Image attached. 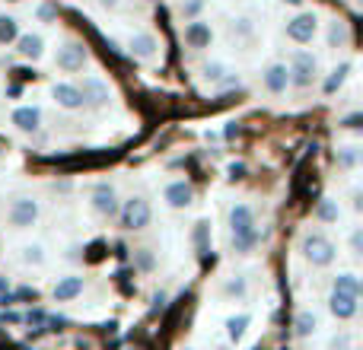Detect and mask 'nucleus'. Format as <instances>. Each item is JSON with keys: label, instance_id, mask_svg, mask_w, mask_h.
I'll list each match as a JSON object with an SVG mask.
<instances>
[{"label": "nucleus", "instance_id": "1", "mask_svg": "<svg viewBox=\"0 0 363 350\" xmlns=\"http://www.w3.org/2000/svg\"><path fill=\"white\" fill-rule=\"evenodd\" d=\"M230 232H233V249H236L239 255H249V252L258 245L262 232H258L255 210H252L249 204H233L230 207Z\"/></svg>", "mask_w": 363, "mask_h": 350}, {"label": "nucleus", "instance_id": "2", "mask_svg": "<svg viewBox=\"0 0 363 350\" xmlns=\"http://www.w3.org/2000/svg\"><path fill=\"white\" fill-rule=\"evenodd\" d=\"M300 252H303V258H306L313 268H328V264L338 258L335 242L328 236H322V232H306L303 242H300Z\"/></svg>", "mask_w": 363, "mask_h": 350}, {"label": "nucleus", "instance_id": "3", "mask_svg": "<svg viewBox=\"0 0 363 350\" xmlns=\"http://www.w3.org/2000/svg\"><path fill=\"white\" fill-rule=\"evenodd\" d=\"M287 74H290V86L309 89L315 83V77H319V57L313 51H294V57L287 64Z\"/></svg>", "mask_w": 363, "mask_h": 350}, {"label": "nucleus", "instance_id": "4", "mask_svg": "<svg viewBox=\"0 0 363 350\" xmlns=\"http://www.w3.org/2000/svg\"><path fill=\"white\" fill-rule=\"evenodd\" d=\"M284 35L296 45H309L315 35H319V13L303 10V13H296V16H290L287 26H284Z\"/></svg>", "mask_w": 363, "mask_h": 350}, {"label": "nucleus", "instance_id": "5", "mask_svg": "<svg viewBox=\"0 0 363 350\" xmlns=\"http://www.w3.org/2000/svg\"><path fill=\"white\" fill-rule=\"evenodd\" d=\"M150 220H153V210L144 198H128L125 201V207H121V226H125V230H134V232L147 230Z\"/></svg>", "mask_w": 363, "mask_h": 350}, {"label": "nucleus", "instance_id": "6", "mask_svg": "<svg viewBox=\"0 0 363 350\" xmlns=\"http://www.w3.org/2000/svg\"><path fill=\"white\" fill-rule=\"evenodd\" d=\"M89 61V51L83 42H77V38H67V42L57 48V57L55 64L61 70H67V74H74V70H83V64Z\"/></svg>", "mask_w": 363, "mask_h": 350}, {"label": "nucleus", "instance_id": "7", "mask_svg": "<svg viewBox=\"0 0 363 350\" xmlns=\"http://www.w3.org/2000/svg\"><path fill=\"white\" fill-rule=\"evenodd\" d=\"M38 201L35 198H16L10 204V210H6V220H10V226H16V230H29V226H35L38 220Z\"/></svg>", "mask_w": 363, "mask_h": 350}, {"label": "nucleus", "instance_id": "8", "mask_svg": "<svg viewBox=\"0 0 363 350\" xmlns=\"http://www.w3.org/2000/svg\"><path fill=\"white\" fill-rule=\"evenodd\" d=\"M182 35H185V45L191 51H204L213 45V26L207 19H188Z\"/></svg>", "mask_w": 363, "mask_h": 350}, {"label": "nucleus", "instance_id": "9", "mask_svg": "<svg viewBox=\"0 0 363 350\" xmlns=\"http://www.w3.org/2000/svg\"><path fill=\"white\" fill-rule=\"evenodd\" d=\"M77 89L83 96V106H108L112 102V86L99 77H83V83Z\"/></svg>", "mask_w": 363, "mask_h": 350}, {"label": "nucleus", "instance_id": "10", "mask_svg": "<svg viewBox=\"0 0 363 350\" xmlns=\"http://www.w3.org/2000/svg\"><path fill=\"white\" fill-rule=\"evenodd\" d=\"M160 38L153 35V32H147V29H140V32H134L131 38H128V51H131L138 61H153V57L160 55Z\"/></svg>", "mask_w": 363, "mask_h": 350}, {"label": "nucleus", "instance_id": "11", "mask_svg": "<svg viewBox=\"0 0 363 350\" xmlns=\"http://www.w3.org/2000/svg\"><path fill=\"white\" fill-rule=\"evenodd\" d=\"M163 201L172 207V210H185V207L194 201V188H191V181H185V179L169 181V185L163 188Z\"/></svg>", "mask_w": 363, "mask_h": 350}, {"label": "nucleus", "instance_id": "12", "mask_svg": "<svg viewBox=\"0 0 363 350\" xmlns=\"http://www.w3.org/2000/svg\"><path fill=\"white\" fill-rule=\"evenodd\" d=\"M93 210L102 213V217H115L118 213V191L108 181H99L93 188Z\"/></svg>", "mask_w": 363, "mask_h": 350}, {"label": "nucleus", "instance_id": "13", "mask_svg": "<svg viewBox=\"0 0 363 350\" xmlns=\"http://www.w3.org/2000/svg\"><path fill=\"white\" fill-rule=\"evenodd\" d=\"M262 83H264V89H268V93H274V96L287 93V86H290L287 64H281V61L268 64V67H264V74H262Z\"/></svg>", "mask_w": 363, "mask_h": 350}, {"label": "nucleus", "instance_id": "14", "mask_svg": "<svg viewBox=\"0 0 363 350\" xmlns=\"http://www.w3.org/2000/svg\"><path fill=\"white\" fill-rule=\"evenodd\" d=\"M16 55L26 57V61H42L45 55V38L38 32H26V35H16Z\"/></svg>", "mask_w": 363, "mask_h": 350}, {"label": "nucleus", "instance_id": "15", "mask_svg": "<svg viewBox=\"0 0 363 350\" xmlns=\"http://www.w3.org/2000/svg\"><path fill=\"white\" fill-rule=\"evenodd\" d=\"M51 96H55V102L61 108H67V112L83 108V96H80V89H77V83H55V86H51Z\"/></svg>", "mask_w": 363, "mask_h": 350}, {"label": "nucleus", "instance_id": "16", "mask_svg": "<svg viewBox=\"0 0 363 350\" xmlns=\"http://www.w3.org/2000/svg\"><path fill=\"white\" fill-rule=\"evenodd\" d=\"M13 125L19 128L23 134H35L42 128V108L38 106H19L13 112Z\"/></svg>", "mask_w": 363, "mask_h": 350}, {"label": "nucleus", "instance_id": "17", "mask_svg": "<svg viewBox=\"0 0 363 350\" xmlns=\"http://www.w3.org/2000/svg\"><path fill=\"white\" fill-rule=\"evenodd\" d=\"M357 300H360V296L332 290V296H328V309H332L335 319H354V315H357Z\"/></svg>", "mask_w": 363, "mask_h": 350}, {"label": "nucleus", "instance_id": "18", "mask_svg": "<svg viewBox=\"0 0 363 350\" xmlns=\"http://www.w3.org/2000/svg\"><path fill=\"white\" fill-rule=\"evenodd\" d=\"M51 293H55V300L57 303H70V300H77V296L83 293V277H61V281L55 283V290H51Z\"/></svg>", "mask_w": 363, "mask_h": 350}, {"label": "nucleus", "instance_id": "19", "mask_svg": "<svg viewBox=\"0 0 363 350\" xmlns=\"http://www.w3.org/2000/svg\"><path fill=\"white\" fill-rule=\"evenodd\" d=\"M325 42H328V48H347V45H351V29H347L345 19H332V23H328Z\"/></svg>", "mask_w": 363, "mask_h": 350}, {"label": "nucleus", "instance_id": "20", "mask_svg": "<svg viewBox=\"0 0 363 350\" xmlns=\"http://www.w3.org/2000/svg\"><path fill=\"white\" fill-rule=\"evenodd\" d=\"M335 163H338V169L354 172V169H357V166H360V147H357V144L338 147V153H335Z\"/></svg>", "mask_w": 363, "mask_h": 350}, {"label": "nucleus", "instance_id": "21", "mask_svg": "<svg viewBox=\"0 0 363 350\" xmlns=\"http://www.w3.org/2000/svg\"><path fill=\"white\" fill-rule=\"evenodd\" d=\"M315 217H319L322 223H338V220H341V207H338V201L322 198V201H319V207H315Z\"/></svg>", "mask_w": 363, "mask_h": 350}, {"label": "nucleus", "instance_id": "22", "mask_svg": "<svg viewBox=\"0 0 363 350\" xmlns=\"http://www.w3.org/2000/svg\"><path fill=\"white\" fill-rule=\"evenodd\" d=\"M319 328V319H315V312H300L296 315V322H294V332H296V338H309V334Z\"/></svg>", "mask_w": 363, "mask_h": 350}, {"label": "nucleus", "instance_id": "23", "mask_svg": "<svg viewBox=\"0 0 363 350\" xmlns=\"http://www.w3.org/2000/svg\"><path fill=\"white\" fill-rule=\"evenodd\" d=\"M347 74H351V64H341V67L332 70V77L325 80V96H335L341 86L347 83Z\"/></svg>", "mask_w": 363, "mask_h": 350}, {"label": "nucleus", "instance_id": "24", "mask_svg": "<svg viewBox=\"0 0 363 350\" xmlns=\"http://www.w3.org/2000/svg\"><path fill=\"white\" fill-rule=\"evenodd\" d=\"M16 35H19V23H16V16H6V13H0V45L16 42Z\"/></svg>", "mask_w": 363, "mask_h": 350}, {"label": "nucleus", "instance_id": "25", "mask_svg": "<svg viewBox=\"0 0 363 350\" xmlns=\"http://www.w3.org/2000/svg\"><path fill=\"white\" fill-rule=\"evenodd\" d=\"M335 290H338V293L360 296V281H357V274H351V271H347V274H338V277H335Z\"/></svg>", "mask_w": 363, "mask_h": 350}, {"label": "nucleus", "instance_id": "26", "mask_svg": "<svg viewBox=\"0 0 363 350\" xmlns=\"http://www.w3.org/2000/svg\"><path fill=\"white\" fill-rule=\"evenodd\" d=\"M201 74H204V80H207V83H213V86H217V83L223 80V77L230 74V70H226V64H223V61H207L204 67H201Z\"/></svg>", "mask_w": 363, "mask_h": 350}, {"label": "nucleus", "instance_id": "27", "mask_svg": "<svg viewBox=\"0 0 363 350\" xmlns=\"http://www.w3.org/2000/svg\"><path fill=\"white\" fill-rule=\"evenodd\" d=\"M249 315H233L230 322H226V334H230V341H239L245 334V328H249Z\"/></svg>", "mask_w": 363, "mask_h": 350}, {"label": "nucleus", "instance_id": "28", "mask_svg": "<svg viewBox=\"0 0 363 350\" xmlns=\"http://www.w3.org/2000/svg\"><path fill=\"white\" fill-rule=\"evenodd\" d=\"M204 6H207V0H182V6H179V13H182V19H201V13H204Z\"/></svg>", "mask_w": 363, "mask_h": 350}, {"label": "nucleus", "instance_id": "29", "mask_svg": "<svg viewBox=\"0 0 363 350\" xmlns=\"http://www.w3.org/2000/svg\"><path fill=\"white\" fill-rule=\"evenodd\" d=\"M42 261H45L42 245H26L23 249V264H42Z\"/></svg>", "mask_w": 363, "mask_h": 350}, {"label": "nucleus", "instance_id": "30", "mask_svg": "<svg viewBox=\"0 0 363 350\" xmlns=\"http://www.w3.org/2000/svg\"><path fill=\"white\" fill-rule=\"evenodd\" d=\"M223 293L226 296H245V281L242 277H230V281L223 283Z\"/></svg>", "mask_w": 363, "mask_h": 350}, {"label": "nucleus", "instance_id": "31", "mask_svg": "<svg viewBox=\"0 0 363 350\" xmlns=\"http://www.w3.org/2000/svg\"><path fill=\"white\" fill-rule=\"evenodd\" d=\"M252 32H255V26H252V19H245V16L233 19V35H242V38H249Z\"/></svg>", "mask_w": 363, "mask_h": 350}, {"label": "nucleus", "instance_id": "32", "mask_svg": "<svg viewBox=\"0 0 363 350\" xmlns=\"http://www.w3.org/2000/svg\"><path fill=\"white\" fill-rule=\"evenodd\" d=\"M338 128H345V131H360V128H363V115H360V112L347 115V118L338 121Z\"/></svg>", "mask_w": 363, "mask_h": 350}, {"label": "nucleus", "instance_id": "33", "mask_svg": "<svg viewBox=\"0 0 363 350\" xmlns=\"http://www.w3.org/2000/svg\"><path fill=\"white\" fill-rule=\"evenodd\" d=\"M194 239H198V249L207 252V223H198V232H194Z\"/></svg>", "mask_w": 363, "mask_h": 350}, {"label": "nucleus", "instance_id": "34", "mask_svg": "<svg viewBox=\"0 0 363 350\" xmlns=\"http://www.w3.org/2000/svg\"><path fill=\"white\" fill-rule=\"evenodd\" d=\"M138 264H140V268H153V255H150V252H147V249H140L138 252Z\"/></svg>", "mask_w": 363, "mask_h": 350}, {"label": "nucleus", "instance_id": "35", "mask_svg": "<svg viewBox=\"0 0 363 350\" xmlns=\"http://www.w3.org/2000/svg\"><path fill=\"white\" fill-rule=\"evenodd\" d=\"M38 19H42V23H55V10H51L48 4H42L38 6Z\"/></svg>", "mask_w": 363, "mask_h": 350}, {"label": "nucleus", "instance_id": "36", "mask_svg": "<svg viewBox=\"0 0 363 350\" xmlns=\"http://www.w3.org/2000/svg\"><path fill=\"white\" fill-rule=\"evenodd\" d=\"M230 179H245V163H230Z\"/></svg>", "mask_w": 363, "mask_h": 350}, {"label": "nucleus", "instance_id": "37", "mask_svg": "<svg viewBox=\"0 0 363 350\" xmlns=\"http://www.w3.org/2000/svg\"><path fill=\"white\" fill-rule=\"evenodd\" d=\"M360 245H363V232L354 230V236H351V252L354 255H360Z\"/></svg>", "mask_w": 363, "mask_h": 350}, {"label": "nucleus", "instance_id": "38", "mask_svg": "<svg viewBox=\"0 0 363 350\" xmlns=\"http://www.w3.org/2000/svg\"><path fill=\"white\" fill-rule=\"evenodd\" d=\"M347 344H351V338H347V334H341V338L332 341V350H347Z\"/></svg>", "mask_w": 363, "mask_h": 350}, {"label": "nucleus", "instance_id": "39", "mask_svg": "<svg viewBox=\"0 0 363 350\" xmlns=\"http://www.w3.org/2000/svg\"><path fill=\"white\" fill-rule=\"evenodd\" d=\"M166 309V293H157L153 296V312H163Z\"/></svg>", "mask_w": 363, "mask_h": 350}, {"label": "nucleus", "instance_id": "40", "mask_svg": "<svg viewBox=\"0 0 363 350\" xmlns=\"http://www.w3.org/2000/svg\"><path fill=\"white\" fill-rule=\"evenodd\" d=\"M96 4H99L102 10H118V6H121V0H96Z\"/></svg>", "mask_w": 363, "mask_h": 350}, {"label": "nucleus", "instance_id": "41", "mask_svg": "<svg viewBox=\"0 0 363 350\" xmlns=\"http://www.w3.org/2000/svg\"><path fill=\"white\" fill-rule=\"evenodd\" d=\"M10 303H16V293H4V296H0V306H10Z\"/></svg>", "mask_w": 363, "mask_h": 350}, {"label": "nucleus", "instance_id": "42", "mask_svg": "<svg viewBox=\"0 0 363 350\" xmlns=\"http://www.w3.org/2000/svg\"><path fill=\"white\" fill-rule=\"evenodd\" d=\"M226 137H236V134H239V125H236V121H233V125H226Z\"/></svg>", "mask_w": 363, "mask_h": 350}, {"label": "nucleus", "instance_id": "43", "mask_svg": "<svg viewBox=\"0 0 363 350\" xmlns=\"http://www.w3.org/2000/svg\"><path fill=\"white\" fill-rule=\"evenodd\" d=\"M284 4H290V6H300V4H303V0H284Z\"/></svg>", "mask_w": 363, "mask_h": 350}, {"label": "nucleus", "instance_id": "44", "mask_svg": "<svg viewBox=\"0 0 363 350\" xmlns=\"http://www.w3.org/2000/svg\"><path fill=\"white\" fill-rule=\"evenodd\" d=\"M0 157H4V144H0Z\"/></svg>", "mask_w": 363, "mask_h": 350}, {"label": "nucleus", "instance_id": "45", "mask_svg": "<svg viewBox=\"0 0 363 350\" xmlns=\"http://www.w3.org/2000/svg\"><path fill=\"white\" fill-rule=\"evenodd\" d=\"M10 4H19V0H10Z\"/></svg>", "mask_w": 363, "mask_h": 350}]
</instances>
